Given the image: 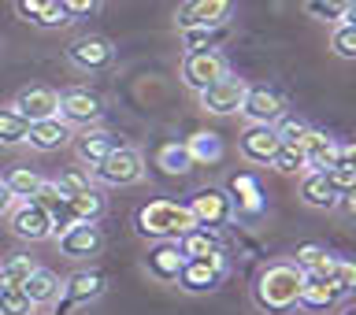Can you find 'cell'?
I'll use <instances>...</instances> for the list:
<instances>
[{"mask_svg":"<svg viewBox=\"0 0 356 315\" xmlns=\"http://www.w3.org/2000/svg\"><path fill=\"white\" fill-rule=\"evenodd\" d=\"M300 282H305V271H300L293 260L267 264L264 271L252 278V305H256V312L260 315H289V312H297Z\"/></svg>","mask_w":356,"mask_h":315,"instance_id":"cell-1","label":"cell"},{"mask_svg":"<svg viewBox=\"0 0 356 315\" xmlns=\"http://www.w3.org/2000/svg\"><path fill=\"white\" fill-rule=\"evenodd\" d=\"M200 223L193 219L189 204H178V200H149L134 211V230L145 241H178L182 234H189Z\"/></svg>","mask_w":356,"mask_h":315,"instance_id":"cell-2","label":"cell"},{"mask_svg":"<svg viewBox=\"0 0 356 315\" xmlns=\"http://www.w3.org/2000/svg\"><path fill=\"white\" fill-rule=\"evenodd\" d=\"M89 175H93V186H108V189L138 186L145 178V156L138 149H130V145H119L97 167H89Z\"/></svg>","mask_w":356,"mask_h":315,"instance_id":"cell-3","label":"cell"},{"mask_svg":"<svg viewBox=\"0 0 356 315\" xmlns=\"http://www.w3.org/2000/svg\"><path fill=\"white\" fill-rule=\"evenodd\" d=\"M230 275V260H227V249L222 252H211V256H197V260H186L182 275H178V289L182 293H216V289L227 282Z\"/></svg>","mask_w":356,"mask_h":315,"instance_id":"cell-4","label":"cell"},{"mask_svg":"<svg viewBox=\"0 0 356 315\" xmlns=\"http://www.w3.org/2000/svg\"><path fill=\"white\" fill-rule=\"evenodd\" d=\"M8 227L15 238L38 245V241H52L56 238V223L49 216V208L41 204V200H11L8 208Z\"/></svg>","mask_w":356,"mask_h":315,"instance_id":"cell-5","label":"cell"},{"mask_svg":"<svg viewBox=\"0 0 356 315\" xmlns=\"http://www.w3.org/2000/svg\"><path fill=\"white\" fill-rule=\"evenodd\" d=\"M67 63L86 74H100L115 63V45L108 38H100V33H82V38H74L67 45Z\"/></svg>","mask_w":356,"mask_h":315,"instance_id":"cell-6","label":"cell"},{"mask_svg":"<svg viewBox=\"0 0 356 315\" xmlns=\"http://www.w3.org/2000/svg\"><path fill=\"white\" fill-rule=\"evenodd\" d=\"M189 211H193V219L200 223V227H211V230H222V227H230V223H238V219H234L230 193H227V189H219V186L197 189V193L189 197Z\"/></svg>","mask_w":356,"mask_h":315,"instance_id":"cell-7","label":"cell"},{"mask_svg":"<svg viewBox=\"0 0 356 315\" xmlns=\"http://www.w3.org/2000/svg\"><path fill=\"white\" fill-rule=\"evenodd\" d=\"M245 78H234L230 71L222 74V78H216L211 86H204L197 93V100H200V108L208 111V115H238L241 111V100H245Z\"/></svg>","mask_w":356,"mask_h":315,"instance_id":"cell-8","label":"cell"},{"mask_svg":"<svg viewBox=\"0 0 356 315\" xmlns=\"http://www.w3.org/2000/svg\"><path fill=\"white\" fill-rule=\"evenodd\" d=\"M104 289H108V278L100 275V271H74L60 286V297H56V315H67L71 308L93 305L97 297H104Z\"/></svg>","mask_w":356,"mask_h":315,"instance_id":"cell-9","label":"cell"},{"mask_svg":"<svg viewBox=\"0 0 356 315\" xmlns=\"http://www.w3.org/2000/svg\"><path fill=\"white\" fill-rule=\"evenodd\" d=\"M278 145H282V138H278L275 127L249 122V127L241 130V138H238V156H241L245 163H252V167H271Z\"/></svg>","mask_w":356,"mask_h":315,"instance_id":"cell-10","label":"cell"},{"mask_svg":"<svg viewBox=\"0 0 356 315\" xmlns=\"http://www.w3.org/2000/svg\"><path fill=\"white\" fill-rule=\"evenodd\" d=\"M52 241L60 245V252L67 260H89V256H97L104 249V230H100L97 223H71V227L60 230Z\"/></svg>","mask_w":356,"mask_h":315,"instance_id":"cell-11","label":"cell"},{"mask_svg":"<svg viewBox=\"0 0 356 315\" xmlns=\"http://www.w3.org/2000/svg\"><path fill=\"white\" fill-rule=\"evenodd\" d=\"M345 297H349V293L334 282V275H305L297 308L300 312H330V308H338Z\"/></svg>","mask_w":356,"mask_h":315,"instance_id":"cell-12","label":"cell"},{"mask_svg":"<svg viewBox=\"0 0 356 315\" xmlns=\"http://www.w3.org/2000/svg\"><path fill=\"white\" fill-rule=\"evenodd\" d=\"M104 115V100H100L93 89H63L60 93V119L71 122V127H93Z\"/></svg>","mask_w":356,"mask_h":315,"instance_id":"cell-13","label":"cell"},{"mask_svg":"<svg viewBox=\"0 0 356 315\" xmlns=\"http://www.w3.org/2000/svg\"><path fill=\"white\" fill-rule=\"evenodd\" d=\"M241 115H245V122L275 127L286 115V97L278 89H267V86H249L245 89V100H241Z\"/></svg>","mask_w":356,"mask_h":315,"instance_id":"cell-14","label":"cell"},{"mask_svg":"<svg viewBox=\"0 0 356 315\" xmlns=\"http://www.w3.org/2000/svg\"><path fill=\"white\" fill-rule=\"evenodd\" d=\"M227 71L230 67L222 60V52H186L182 56V82H186V89H193V93H200V89L211 86Z\"/></svg>","mask_w":356,"mask_h":315,"instance_id":"cell-15","label":"cell"},{"mask_svg":"<svg viewBox=\"0 0 356 315\" xmlns=\"http://www.w3.org/2000/svg\"><path fill=\"white\" fill-rule=\"evenodd\" d=\"M182 267H186V256L178 249V241H152L149 256H145V271H149L152 282L175 286L178 275H182Z\"/></svg>","mask_w":356,"mask_h":315,"instance_id":"cell-16","label":"cell"},{"mask_svg":"<svg viewBox=\"0 0 356 315\" xmlns=\"http://www.w3.org/2000/svg\"><path fill=\"white\" fill-rule=\"evenodd\" d=\"M234 15V0H186L178 8V30L186 26H216V22H230Z\"/></svg>","mask_w":356,"mask_h":315,"instance_id":"cell-17","label":"cell"},{"mask_svg":"<svg viewBox=\"0 0 356 315\" xmlns=\"http://www.w3.org/2000/svg\"><path fill=\"white\" fill-rule=\"evenodd\" d=\"M11 108H15L26 122L52 119V115H60V93H56V89H44V86H26L15 93Z\"/></svg>","mask_w":356,"mask_h":315,"instance_id":"cell-18","label":"cell"},{"mask_svg":"<svg viewBox=\"0 0 356 315\" xmlns=\"http://www.w3.org/2000/svg\"><path fill=\"white\" fill-rule=\"evenodd\" d=\"M71 145H74V156H78V160L89 163V167H97L111 149H119V138H115L111 130H104V127H97V122H93V127H82V130H78L74 138H71Z\"/></svg>","mask_w":356,"mask_h":315,"instance_id":"cell-19","label":"cell"},{"mask_svg":"<svg viewBox=\"0 0 356 315\" xmlns=\"http://www.w3.org/2000/svg\"><path fill=\"white\" fill-rule=\"evenodd\" d=\"M297 193H300V204L316 208V211H334L341 204V197H338V189H334L327 171H305V175H300V189H297Z\"/></svg>","mask_w":356,"mask_h":315,"instance_id":"cell-20","label":"cell"},{"mask_svg":"<svg viewBox=\"0 0 356 315\" xmlns=\"http://www.w3.org/2000/svg\"><path fill=\"white\" fill-rule=\"evenodd\" d=\"M230 200H234V219H256L264 211V189L256 182V175L241 171L230 178Z\"/></svg>","mask_w":356,"mask_h":315,"instance_id":"cell-21","label":"cell"},{"mask_svg":"<svg viewBox=\"0 0 356 315\" xmlns=\"http://www.w3.org/2000/svg\"><path fill=\"white\" fill-rule=\"evenodd\" d=\"M71 138H74V127L63 122L60 115L38 119V122H30V130H26V145L38 152H56V149H63V145H71Z\"/></svg>","mask_w":356,"mask_h":315,"instance_id":"cell-22","label":"cell"},{"mask_svg":"<svg viewBox=\"0 0 356 315\" xmlns=\"http://www.w3.org/2000/svg\"><path fill=\"white\" fill-rule=\"evenodd\" d=\"M300 149H305V163H308V171H327V167L338 163V156H341V141H338V138H330L327 130H316V127H312V130H308V138L300 141Z\"/></svg>","mask_w":356,"mask_h":315,"instance_id":"cell-23","label":"cell"},{"mask_svg":"<svg viewBox=\"0 0 356 315\" xmlns=\"http://www.w3.org/2000/svg\"><path fill=\"white\" fill-rule=\"evenodd\" d=\"M186 52H219L230 41V22H216V26H186L178 30Z\"/></svg>","mask_w":356,"mask_h":315,"instance_id":"cell-24","label":"cell"},{"mask_svg":"<svg viewBox=\"0 0 356 315\" xmlns=\"http://www.w3.org/2000/svg\"><path fill=\"white\" fill-rule=\"evenodd\" d=\"M15 11H19V19H26L41 30H56L71 22L67 11L60 8V0H15Z\"/></svg>","mask_w":356,"mask_h":315,"instance_id":"cell-25","label":"cell"},{"mask_svg":"<svg viewBox=\"0 0 356 315\" xmlns=\"http://www.w3.org/2000/svg\"><path fill=\"white\" fill-rule=\"evenodd\" d=\"M60 275L49 271V267H33L26 275V282H22V293L33 300V308L38 305H56V297H60Z\"/></svg>","mask_w":356,"mask_h":315,"instance_id":"cell-26","label":"cell"},{"mask_svg":"<svg viewBox=\"0 0 356 315\" xmlns=\"http://www.w3.org/2000/svg\"><path fill=\"white\" fill-rule=\"evenodd\" d=\"M178 249H182L186 260H197V256L222 252V238H219V230H211V227H193L189 234L178 238Z\"/></svg>","mask_w":356,"mask_h":315,"instance_id":"cell-27","label":"cell"},{"mask_svg":"<svg viewBox=\"0 0 356 315\" xmlns=\"http://www.w3.org/2000/svg\"><path fill=\"white\" fill-rule=\"evenodd\" d=\"M186 149H189V156H193V163L200 167V163H219L222 160V138L216 130H197L193 138H186Z\"/></svg>","mask_w":356,"mask_h":315,"instance_id":"cell-28","label":"cell"},{"mask_svg":"<svg viewBox=\"0 0 356 315\" xmlns=\"http://www.w3.org/2000/svg\"><path fill=\"white\" fill-rule=\"evenodd\" d=\"M156 167H160L163 175L178 178V175H189L197 163H193V156H189L186 141H171V145H163V149L156 152Z\"/></svg>","mask_w":356,"mask_h":315,"instance_id":"cell-29","label":"cell"},{"mask_svg":"<svg viewBox=\"0 0 356 315\" xmlns=\"http://www.w3.org/2000/svg\"><path fill=\"white\" fill-rule=\"evenodd\" d=\"M293 264H297L305 275H330V267H334V252L327 249V245L308 241V245H300V249L293 252Z\"/></svg>","mask_w":356,"mask_h":315,"instance_id":"cell-30","label":"cell"},{"mask_svg":"<svg viewBox=\"0 0 356 315\" xmlns=\"http://www.w3.org/2000/svg\"><path fill=\"white\" fill-rule=\"evenodd\" d=\"M67 200H71V211H74L78 223H100V216H104V208H108V200L97 186H89V189H82V193H74Z\"/></svg>","mask_w":356,"mask_h":315,"instance_id":"cell-31","label":"cell"},{"mask_svg":"<svg viewBox=\"0 0 356 315\" xmlns=\"http://www.w3.org/2000/svg\"><path fill=\"white\" fill-rule=\"evenodd\" d=\"M0 182L8 186V193L15 197V200H30L33 193H38V186L44 182V178L38 171H30V167H11V171L0 178Z\"/></svg>","mask_w":356,"mask_h":315,"instance_id":"cell-32","label":"cell"},{"mask_svg":"<svg viewBox=\"0 0 356 315\" xmlns=\"http://www.w3.org/2000/svg\"><path fill=\"white\" fill-rule=\"evenodd\" d=\"M30 122L15 108H0V145H26Z\"/></svg>","mask_w":356,"mask_h":315,"instance_id":"cell-33","label":"cell"},{"mask_svg":"<svg viewBox=\"0 0 356 315\" xmlns=\"http://www.w3.org/2000/svg\"><path fill=\"white\" fill-rule=\"evenodd\" d=\"M271 167H275L278 175H305V171H308L305 149H300V145L282 141V145H278V152H275V160H271Z\"/></svg>","mask_w":356,"mask_h":315,"instance_id":"cell-34","label":"cell"},{"mask_svg":"<svg viewBox=\"0 0 356 315\" xmlns=\"http://www.w3.org/2000/svg\"><path fill=\"white\" fill-rule=\"evenodd\" d=\"M330 52L338 60H356V26L353 22H334L330 26Z\"/></svg>","mask_w":356,"mask_h":315,"instance_id":"cell-35","label":"cell"},{"mask_svg":"<svg viewBox=\"0 0 356 315\" xmlns=\"http://www.w3.org/2000/svg\"><path fill=\"white\" fill-rule=\"evenodd\" d=\"M33 267H38V264H33V256H8V260L0 264V289H8V286H22Z\"/></svg>","mask_w":356,"mask_h":315,"instance_id":"cell-36","label":"cell"},{"mask_svg":"<svg viewBox=\"0 0 356 315\" xmlns=\"http://www.w3.org/2000/svg\"><path fill=\"white\" fill-rule=\"evenodd\" d=\"M353 0H305V11L312 19H319V22H341L345 19V11H349Z\"/></svg>","mask_w":356,"mask_h":315,"instance_id":"cell-37","label":"cell"},{"mask_svg":"<svg viewBox=\"0 0 356 315\" xmlns=\"http://www.w3.org/2000/svg\"><path fill=\"white\" fill-rule=\"evenodd\" d=\"M52 182H56V189H60L63 197H74V193H82V189L93 186V175H89L86 167H67L60 178H52Z\"/></svg>","mask_w":356,"mask_h":315,"instance_id":"cell-38","label":"cell"},{"mask_svg":"<svg viewBox=\"0 0 356 315\" xmlns=\"http://www.w3.org/2000/svg\"><path fill=\"white\" fill-rule=\"evenodd\" d=\"M0 315H33V300L22 293V286L0 289Z\"/></svg>","mask_w":356,"mask_h":315,"instance_id":"cell-39","label":"cell"},{"mask_svg":"<svg viewBox=\"0 0 356 315\" xmlns=\"http://www.w3.org/2000/svg\"><path fill=\"white\" fill-rule=\"evenodd\" d=\"M327 175H330L334 189H338V197H349V193H356V167H353V163L338 160L334 167H327Z\"/></svg>","mask_w":356,"mask_h":315,"instance_id":"cell-40","label":"cell"},{"mask_svg":"<svg viewBox=\"0 0 356 315\" xmlns=\"http://www.w3.org/2000/svg\"><path fill=\"white\" fill-rule=\"evenodd\" d=\"M275 130H278V138H282V141H289V145H300V141H305L308 138V122L305 119H289V115H282V119H278L275 122Z\"/></svg>","mask_w":356,"mask_h":315,"instance_id":"cell-41","label":"cell"},{"mask_svg":"<svg viewBox=\"0 0 356 315\" xmlns=\"http://www.w3.org/2000/svg\"><path fill=\"white\" fill-rule=\"evenodd\" d=\"M334 282H338L345 293H356V260H345V256H334V267H330Z\"/></svg>","mask_w":356,"mask_h":315,"instance_id":"cell-42","label":"cell"},{"mask_svg":"<svg viewBox=\"0 0 356 315\" xmlns=\"http://www.w3.org/2000/svg\"><path fill=\"white\" fill-rule=\"evenodd\" d=\"M60 8L67 11V19H82V15H93L97 11V0H60Z\"/></svg>","mask_w":356,"mask_h":315,"instance_id":"cell-43","label":"cell"},{"mask_svg":"<svg viewBox=\"0 0 356 315\" xmlns=\"http://www.w3.org/2000/svg\"><path fill=\"white\" fill-rule=\"evenodd\" d=\"M338 160H345V163H353V167H356V141L341 145V156H338Z\"/></svg>","mask_w":356,"mask_h":315,"instance_id":"cell-44","label":"cell"},{"mask_svg":"<svg viewBox=\"0 0 356 315\" xmlns=\"http://www.w3.org/2000/svg\"><path fill=\"white\" fill-rule=\"evenodd\" d=\"M11 200H15V197H11V193H8V186H4V182H0V216H8V208H11Z\"/></svg>","mask_w":356,"mask_h":315,"instance_id":"cell-45","label":"cell"},{"mask_svg":"<svg viewBox=\"0 0 356 315\" xmlns=\"http://www.w3.org/2000/svg\"><path fill=\"white\" fill-rule=\"evenodd\" d=\"M341 204H345V211H349V216H356V193H349V197H341Z\"/></svg>","mask_w":356,"mask_h":315,"instance_id":"cell-46","label":"cell"},{"mask_svg":"<svg viewBox=\"0 0 356 315\" xmlns=\"http://www.w3.org/2000/svg\"><path fill=\"white\" fill-rule=\"evenodd\" d=\"M341 22H353V26H356V0L349 4V11H345V19H341Z\"/></svg>","mask_w":356,"mask_h":315,"instance_id":"cell-47","label":"cell"},{"mask_svg":"<svg viewBox=\"0 0 356 315\" xmlns=\"http://www.w3.org/2000/svg\"><path fill=\"white\" fill-rule=\"evenodd\" d=\"M345 315H356V312H345Z\"/></svg>","mask_w":356,"mask_h":315,"instance_id":"cell-48","label":"cell"}]
</instances>
